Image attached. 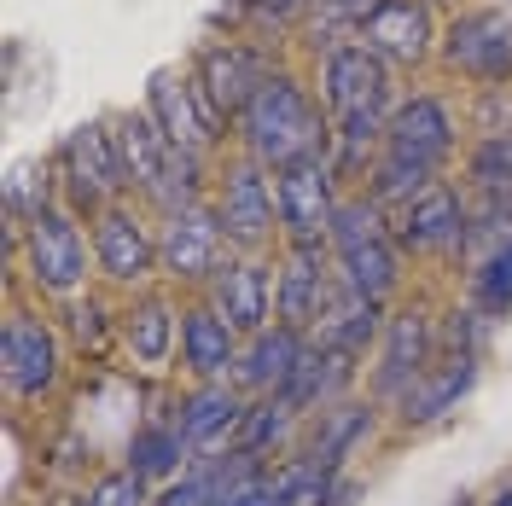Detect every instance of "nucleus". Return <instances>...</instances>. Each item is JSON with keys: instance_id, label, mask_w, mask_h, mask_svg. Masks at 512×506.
<instances>
[{"instance_id": "nucleus-1", "label": "nucleus", "mask_w": 512, "mask_h": 506, "mask_svg": "<svg viewBox=\"0 0 512 506\" xmlns=\"http://www.w3.org/2000/svg\"><path fill=\"white\" fill-rule=\"evenodd\" d=\"M320 105L332 117V169L367 175L384 152V128L396 117V76L361 41H332L320 59Z\"/></svg>"}, {"instance_id": "nucleus-2", "label": "nucleus", "mask_w": 512, "mask_h": 506, "mask_svg": "<svg viewBox=\"0 0 512 506\" xmlns=\"http://www.w3.org/2000/svg\"><path fill=\"white\" fill-rule=\"evenodd\" d=\"M233 128H239L245 158H256L262 169H286L297 158H332V117L291 70H274Z\"/></svg>"}, {"instance_id": "nucleus-3", "label": "nucleus", "mask_w": 512, "mask_h": 506, "mask_svg": "<svg viewBox=\"0 0 512 506\" xmlns=\"http://www.w3.org/2000/svg\"><path fill=\"white\" fill-rule=\"evenodd\" d=\"M117 146H123V169H128V192H140L158 216H181L204 198V158H187L163 140V128L152 123V111H128L117 117Z\"/></svg>"}, {"instance_id": "nucleus-4", "label": "nucleus", "mask_w": 512, "mask_h": 506, "mask_svg": "<svg viewBox=\"0 0 512 506\" xmlns=\"http://www.w3.org/2000/svg\"><path fill=\"white\" fill-rule=\"evenodd\" d=\"M326 245H332V262H338V280L350 285L355 297H373V303L396 297V285H402V245L390 239V216L367 192L338 204Z\"/></svg>"}, {"instance_id": "nucleus-5", "label": "nucleus", "mask_w": 512, "mask_h": 506, "mask_svg": "<svg viewBox=\"0 0 512 506\" xmlns=\"http://www.w3.org/2000/svg\"><path fill=\"white\" fill-rule=\"evenodd\" d=\"M216 216L233 251L262 256L280 233V210H274V169H262L256 158H233L216 175Z\"/></svg>"}, {"instance_id": "nucleus-6", "label": "nucleus", "mask_w": 512, "mask_h": 506, "mask_svg": "<svg viewBox=\"0 0 512 506\" xmlns=\"http://www.w3.org/2000/svg\"><path fill=\"white\" fill-rule=\"evenodd\" d=\"M338 169L332 158H297L274 169V210H280V239L286 245H326L332 216H338Z\"/></svg>"}, {"instance_id": "nucleus-7", "label": "nucleus", "mask_w": 512, "mask_h": 506, "mask_svg": "<svg viewBox=\"0 0 512 506\" xmlns=\"http://www.w3.org/2000/svg\"><path fill=\"white\" fill-rule=\"evenodd\" d=\"M64 169V192H70V216H99L105 204H123L128 192V169H123V146L111 123H82L59 152Z\"/></svg>"}, {"instance_id": "nucleus-8", "label": "nucleus", "mask_w": 512, "mask_h": 506, "mask_svg": "<svg viewBox=\"0 0 512 506\" xmlns=\"http://www.w3.org/2000/svg\"><path fill=\"white\" fill-rule=\"evenodd\" d=\"M146 111H152V123L163 128V140H169L175 152H187V158H210V152L222 146L227 117L210 105V94L198 88L192 70H158V76H152V94H146Z\"/></svg>"}, {"instance_id": "nucleus-9", "label": "nucleus", "mask_w": 512, "mask_h": 506, "mask_svg": "<svg viewBox=\"0 0 512 506\" xmlns=\"http://www.w3.org/2000/svg\"><path fill=\"white\" fill-rule=\"evenodd\" d=\"M24 268L47 297H76L88 285V239L70 210L53 204L24 227Z\"/></svg>"}, {"instance_id": "nucleus-10", "label": "nucleus", "mask_w": 512, "mask_h": 506, "mask_svg": "<svg viewBox=\"0 0 512 506\" xmlns=\"http://www.w3.org/2000/svg\"><path fill=\"white\" fill-rule=\"evenodd\" d=\"M227 251L233 245L222 233L216 204H192L181 216H163V227H158V268L181 285H210L222 274Z\"/></svg>"}, {"instance_id": "nucleus-11", "label": "nucleus", "mask_w": 512, "mask_h": 506, "mask_svg": "<svg viewBox=\"0 0 512 506\" xmlns=\"http://www.w3.org/2000/svg\"><path fill=\"white\" fill-rule=\"evenodd\" d=\"M443 361V332L431 326L425 309H402V315L384 320L379 338V367H373V396L384 402H402L431 367Z\"/></svg>"}, {"instance_id": "nucleus-12", "label": "nucleus", "mask_w": 512, "mask_h": 506, "mask_svg": "<svg viewBox=\"0 0 512 506\" xmlns=\"http://www.w3.org/2000/svg\"><path fill=\"white\" fill-rule=\"evenodd\" d=\"M338 262L332 245H286L280 268H274V315L297 326V332H315L326 303L338 297Z\"/></svg>"}, {"instance_id": "nucleus-13", "label": "nucleus", "mask_w": 512, "mask_h": 506, "mask_svg": "<svg viewBox=\"0 0 512 506\" xmlns=\"http://www.w3.org/2000/svg\"><path fill=\"white\" fill-rule=\"evenodd\" d=\"M198 88L210 94V105L222 111L227 123H239V111L262 94V82L274 76V59L256 47V41H204L198 59H192Z\"/></svg>"}, {"instance_id": "nucleus-14", "label": "nucleus", "mask_w": 512, "mask_h": 506, "mask_svg": "<svg viewBox=\"0 0 512 506\" xmlns=\"http://www.w3.org/2000/svg\"><path fill=\"white\" fill-rule=\"evenodd\" d=\"M466 233H472V204L448 187V181L425 187L414 204H402V210L390 216V239H396L402 251H414V256L460 251Z\"/></svg>"}, {"instance_id": "nucleus-15", "label": "nucleus", "mask_w": 512, "mask_h": 506, "mask_svg": "<svg viewBox=\"0 0 512 506\" xmlns=\"http://www.w3.org/2000/svg\"><path fill=\"white\" fill-rule=\"evenodd\" d=\"M454 111H448L437 94H414L396 105V117L384 128V158H402L414 169H431L443 175V163L454 158Z\"/></svg>"}, {"instance_id": "nucleus-16", "label": "nucleus", "mask_w": 512, "mask_h": 506, "mask_svg": "<svg viewBox=\"0 0 512 506\" xmlns=\"http://www.w3.org/2000/svg\"><path fill=\"white\" fill-rule=\"evenodd\" d=\"M245 413H251V396L239 390L233 379H210V384H192L187 396H181V431H187V443L198 460H216V454H233L239 448V425H245Z\"/></svg>"}, {"instance_id": "nucleus-17", "label": "nucleus", "mask_w": 512, "mask_h": 506, "mask_svg": "<svg viewBox=\"0 0 512 506\" xmlns=\"http://www.w3.org/2000/svg\"><path fill=\"white\" fill-rule=\"evenodd\" d=\"M94 262L111 285H140L158 268V233L134 204H105L94 216Z\"/></svg>"}, {"instance_id": "nucleus-18", "label": "nucleus", "mask_w": 512, "mask_h": 506, "mask_svg": "<svg viewBox=\"0 0 512 506\" xmlns=\"http://www.w3.org/2000/svg\"><path fill=\"white\" fill-rule=\"evenodd\" d=\"M443 59L472 82L512 76V18L507 12H460L443 30Z\"/></svg>"}, {"instance_id": "nucleus-19", "label": "nucleus", "mask_w": 512, "mask_h": 506, "mask_svg": "<svg viewBox=\"0 0 512 506\" xmlns=\"http://www.w3.org/2000/svg\"><path fill=\"white\" fill-rule=\"evenodd\" d=\"M216 315L239 332V338H256L262 326H274V268L262 256H227L222 274L210 280V297H204Z\"/></svg>"}, {"instance_id": "nucleus-20", "label": "nucleus", "mask_w": 512, "mask_h": 506, "mask_svg": "<svg viewBox=\"0 0 512 506\" xmlns=\"http://www.w3.org/2000/svg\"><path fill=\"white\" fill-rule=\"evenodd\" d=\"M59 338H53V326L35 315H18L6 320V332H0V373H6V390L12 396H41V390H53L59 384Z\"/></svg>"}, {"instance_id": "nucleus-21", "label": "nucleus", "mask_w": 512, "mask_h": 506, "mask_svg": "<svg viewBox=\"0 0 512 506\" xmlns=\"http://www.w3.org/2000/svg\"><path fill=\"white\" fill-rule=\"evenodd\" d=\"M350 41H361L367 53H379L390 70L396 64H419L425 53H431V6L425 0H379L361 24H355Z\"/></svg>"}, {"instance_id": "nucleus-22", "label": "nucleus", "mask_w": 512, "mask_h": 506, "mask_svg": "<svg viewBox=\"0 0 512 506\" xmlns=\"http://www.w3.org/2000/svg\"><path fill=\"white\" fill-rule=\"evenodd\" d=\"M315 344L309 332H297L286 320H274V326H262L256 338H245L239 349V367H233V384L245 390V396H274L280 384L291 379V367L303 361V349Z\"/></svg>"}, {"instance_id": "nucleus-23", "label": "nucleus", "mask_w": 512, "mask_h": 506, "mask_svg": "<svg viewBox=\"0 0 512 506\" xmlns=\"http://www.w3.org/2000/svg\"><path fill=\"white\" fill-rule=\"evenodd\" d=\"M350 379H355L350 355H338V349H326V344H309V349H303V361L291 367V379L280 384L274 396H280L297 419H315V413H326V408H338V402H344Z\"/></svg>"}, {"instance_id": "nucleus-24", "label": "nucleus", "mask_w": 512, "mask_h": 506, "mask_svg": "<svg viewBox=\"0 0 512 506\" xmlns=\"http://www.w3.org/2000/svg\"><path fill=\"white\" fill-rule=\"evenodd\" d=\"M239 349H245V338H239V332L210 309V303H192L187 315H181V367H187L198 384L233 379Z\"/></svg>"}, {"instance_id": "nucleus-25", "label": "nucleus", "mask_w": 512, "mask_h": 506, "mask_svg": "<svg viewBox=\"0 0 512 506\" xmlns=\"http://www.w3.org/2000/svg\"><path fill=\"white\" fill-rule=\"evenodd\" d=\"M478 384V355H443L425 379L396 402V413H402V425H431V419H443V413L460 408V396Z\"/></svg>"}, {"instance_id": "nucleus-26", "label": "nucleus", "mask_w": 512, "mask_h": 506, "mask_svg": "<svg viewBox=\"0 0 512 506\" xmlns=\"http://www.w3.org/2000/svg\"><path fill=\"white\" fill-rule=\"evenodd\" d=\"M309 338L355 361V355H367V344H379L384 338V303L355 297L350 285H338V297L326 303V315H320V326L309 332Z\"/></svg>"}, {"instance_id": "nucleus-27", "label": "nucleus", "mask_w": 512, "mask_h": 506, "mask_svg": "<svg viewBox=\"0 0 512 506\" xmlns=\"http://www.w3.org/2000/svg\"><path fill=\"white\" fill-rule=\"evenodd\" d=\"M192 460H198V454H192L181 419H146V425H134V437H128V472L146 477V483H175Z\"/></svg>"}, {"instance_id": "nucleus-28", "label": "nucleus", "mask_w": 512, "mask_h": 506, "mask_svg": "<svg viewBox=\"0 0 512 506\" xmlns=\"http://www.w3.org/2000/svg\"><path fill=\"white\" fill-rule=\"evenodd\" d=\"M373 402H338V408L315 413V425H309V443L303 454L315 460L320 472H344V460L355 454V443L373 431Z\"/></svg>"}, {"instance_id": "nucleus-29", "label": "nucleus", "mask_w": 512, "mask_h": 506, "mask_svg": "<svg viewBox=\"0 0 512 506\" xmlns=\"http://www.w3.org/2000/svg\"><path fill=\"white\" fill-rule=\"evenodd\" d=\"M175 326H181V315H175L163 297H140V303L123 315L128 355H134V361H146V367H163V361H169V349H175Z\"/></svg>"}, {"instance_id": "nucleus-30", "label": "nucleus", "mask_w": 512, "mask_h": 506, "mask_svg": "<svg viewBox=\"0 0 512 506\" xmlns=\"http://www.w3.org/2000/svg\"><path fill=\"white\" fill-rule=\"evenodd\" d=\"M472 309L489 320H501L512 309V239H501L478 262V274H472Z\"/></svg>"}, {"instance_id": "nucleus-31", "label": "nucleus", "mask_w": 512, "mask_h": 506, "mask_svg": "<svg viewBox=\"0 0 512 506\" xmlns=\"http://www.w3.org/2000/svg\"><path fill=\"white\" fill-rule=\"evenodd\" d=\"M466 181L478 198H512V134H489L466 158Z\"/></svg>"}, {"instance_id": "nucleus-32", "label": "nucleus", "mask_w": 512, "mask_h": 506, "mask_svg": "<svg viewBox=\"0 0 512 506\" xmlns=\"http://www.w3.org/2000/svg\"><path fill=\"white\" fill-rule=\"evenodd\" d=\"M291 431H297V413L280 396H262V402H251L245 425H239V448L245 454H268V448H286Z\"/></svg>"}, {"instance_id": "nucleus-33", "label": "nucleus", "mask_w": 512, "mask_h": 506, "mask_svg": "<svg viewBox=\"0 0 512 506\" xmlns=\"http://www.w3.org/2000/svg\"><path fill=\"white\" fill-rule=\"evenodd\" d=\"M41 210H53L47 163H18V169H12V181H6V216H12V227H18V233H24Z\"/></svg>"}, {"instance_id": "nucleus-34", "label": "nucleus", "mask_w": 512, "mask_h": 506, "mask_svg": "<svg viewBox=\"0 0 512 506\" xmlns=\"http://www.w3.org/2000/svg\"><path fill=\"white\" fill-rule=\"evenodd\" d=\"M146 489H152V483H146V477H134V472L123 466V472H105V477H99L82 506H158Z\"/></svg>"}, {"instance_id": "nucleus-35", "label": "nucleus", "mask_w": 512, "mask_h": 506, "mask_svg": "<svg viewBox=\"0 0 512 506\" xmlns=\"http://www.w3.org/2000/svg\"><path fill=\"white\" fill-rule=\"evenodd\" d=\"M320 0H239V12L251 18L256 30H286L297 18H309Z\"/></svg>"}, {"instance_id": "nucleus-36", "label": "nucleus", "mask_w": 512, "mask_h": 506, "mask_svg": "<svg viewBox=\"0 0 512 506\" xmlns=\"http://www.w3.org/2000/svg\"><path fill=\"white\" fill-rule=\"evenodd\" d=\"M483 326H489V315H478V309H454L448 326H443V355H478Z\"/></svg>"}, {"instance_id": "nucleus-37", "label": "nucleus", "mask_w": 512, "mask_h": 506, "mask_svg": "<svg viewBox=\"0 0 512 506\" xmlns=\"http://www.w3.org/2000/svg\"><path fill=\"white\" fill-rule=\"evenodd\" d=\"M373 6H379V0H320L309 18H315L320 30H350V35H355V24H361Z\"/></svg>"}, {"instance_id": "nucleus-38", "label": "nucleus", "mask_w": 512, "mask_h": 506, "mask_svg": "<svg viewBox=\"0 0 512 506\" xmlns=\"http://www.w3.org/2000/svg\"><path fill=\"white\" fill-rule=\"evenodd\" d=\"M70 320H76V338H82V344H99V338H105V309H99L94 297H88V303L70 297Z\"/></svg>"}, {"instance_id": "nucleus-39", "label": "nucleus", "mask_w": 512, "mask_h": 506, "mask_svg": "<svg viewBox=\"0 0 512 506\" xmlns=\"http://www.w3.org/2000/svg\"><path fill=\"white\" fill-rule=\"evenodd\" d=\"M227 506H280V501H274V477L262 472L256 483H245V489H233V495H227Z\"/></svg>"}, {"instance_id": "nucleus-40", "label": "nucleus", "mask_w": 512, "mask_h": 506, "mask_svg": "<svg viewBox=\"0 0 512 506\" xmlns=\"http://www.w3.org/2000/svg\"><path fill=\"white\" fill-rule=\"evenodd\" d=\"M489 506H512V489H501V495H495V501H489Z\"/></svg>"}]
</instances>
